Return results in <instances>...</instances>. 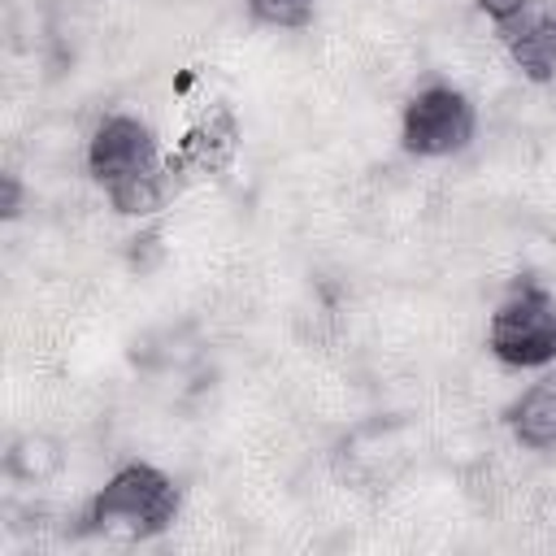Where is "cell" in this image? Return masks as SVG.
<instances>
[{
  "label": "cell",
  "mask_w": 556,
  "mask_h": 556,
  "mask_svg": "<svg viewBox=\"0 0 556 556\" xmlns=\"http://www.w3.org/2000/svg\"><path fill=\"white\" fill-rule=\"evenodd\" d=\"M178 486L169 473H161L156 465L130 460L122 465L83 508V530L87 534H109L122 530L130 539H152L161 530L174 526L178 517Z\"/></svg>",
  "instance_id": "cell-1"
},
{
  "label": "cell",
  "mask_w": 556,
  "mask_h": 556,
  "mask_svg": "<svg viewBox=\"0 0 556 556\" xmlns=\"http://www.w3.org/2000/svg\"><path fill=\"white\" fill-rule=\"evenodd\" d=\"M486 352L513 369L556 361V295L539 282H517L486 321Z\"/></svg>",
  "instance_id": "cell-2"
},
{
  "label": "cell",
  "mask_w": 556,
  "mask_h": 556,
  "mask_svg": "<svg viewBox=\"0 0 556 556\" xmlns=\"http://www.w3.org/2000/svg\"><path fill=\"white\" fill-rule=\"evenodd\" d=\"M473 130H478V113L469 96L447 83L421 87L404 104V117H400V143L413 156H452L469 148Z\"/></svg>",
  "instance_id": "cell-3"
},
{
  "label": "cell",
  "mask_w": 556,
  "mask_h": 556,
  "mask_svg": "<svg viewBox=\"0 0 556 556\" xmlns=\"http://www.w3.org/2000/svg\"><path fill=\"white\" fill-rule=\"evenodd\" d=\"M161 148L148 122L130 117V113H113L96 126V135L87 139V169L100 187H113L130 174H148L161 169Z\"/></svg>",
  "instance_id": "cell-4"
},
{
  "label": "cell",
  "mask_w": 556,
  "mask_h": 556,
  "mask_svg": "<svg viewBox=\"0 0 556 556\" xmlns=\"http://www.w3.org/2000/svg\"><path fill=\"white\" fill-rule=\"evenodd\" d=\"M513 56V65L530 78V83H552L556 78V9L547 0L530 4L521 17H513L508 26L495 30Z\"/></svg>",
  "instance_id": "cell-5"
},
{
  "label": "cell",
  "mask_w": 556,
  "mask_h": 556,
  "mask_svg": "<svg viewBox=\"0 0 556 556\" xmlns=\"http://www.w3.org/2000/svg\"><path fill=\"white\" fill-rule=\"evenodd\" d=\"M239 152V122L230 109H213L208 117H200L182 143H178V161L182 169H195V174H222L230 165V156Z\"/></svg>",
  "instance_id": "cell-6"
},
{
  "label": "cell",
  "mask_w": 556,
  "mask_h": 556,
  "mask_svg": "<svg viewBox=\"0 0 556 556\" xmlns=\"http://www.w3.org/2000/svg\"><path fill=\"white\" fill-rule=\"evenodd\" d=\"M508 430L530 452H556V378L526 387L508 404Z\"/></svg>",
  "instance_id": "cell-7"
},
{
  "label": "cell",
  "mask_w": 556,
  "mask_h": 556,
  "mask_svg": "<svg viewBox=\"0 0 556 556\" xmlns=\"http://www.w3.org/2000/svg\"><path fill=\"white\" fill-rule=\"evenodd\" d=\"M178 174H182V161H178V156H165V165H161V169L130 174V178H122V182L104 187V195H109L113 213H122V217H152V213H161V208H165L169 191L178 187Z\"/></svg>",
  "instance_id": "cell-8"
},
{
  "label": "cell",
  "mask_w": 556,
  "mask_h": 556,
  "mask_svg": "<svg viewBox=\"0 0 556 556\" xmlns=\"http://www.w3.org/2000/svg\"><path fill=\"white\" fill-rule=\"evenodd\" d=\"M65 465V452H61V443L56 439H48V434H22V439H13L9 443V452H4V473L13 478V482H48L56 469Z\"/></svg>",
  "instance_id": "cell-9"
},
{
  "label": "cell",
  "mask_w": 556,
  "mask_h": 556,
  "mask_svg": "<svg viewBox=\"0 0 556 556\" xmlns=\"http://www.w3.org/2000/svg\"><path fill=\"white\" fill-rule=\"evenodd\" d=\"M313 0H248V17L274 30H300L313 22Z\"/></svg>",
  "instance_id": "cell-10"
},
{
  "label": "cell",
  "mask_w": 556,
  "mask_h": 556,
  "mask_svg": "<svg viewBox=\"0 0 556 556\" xmlns=\"http://www.w3.org/2000/svg\"><path fill=\"white\" fill-rule=\"evenodd\" d=\"M473 4H478V9L491 17V26L500 30V26H508L513 17H521V13H526L530 4H539V0H473Z\"/></svg>",
  "instance_id": "cell-11"
},
{
  "label": "cell",
  "mask_w": 556,
  "mask_h": 556,
  "mask_svg": "<svg viewBox=\"0 0 556 556\" xmlns=\"http://www.w3.org/2000/svg\"><path fill=\"white\" fill-rule=\"evenodd\" d=\"M0 182H4V204H0V213H4V217H17V213H22V182H17V174H4Z\"/></svg>",
  "instance_id": "cell-12"
}]
</instances>
